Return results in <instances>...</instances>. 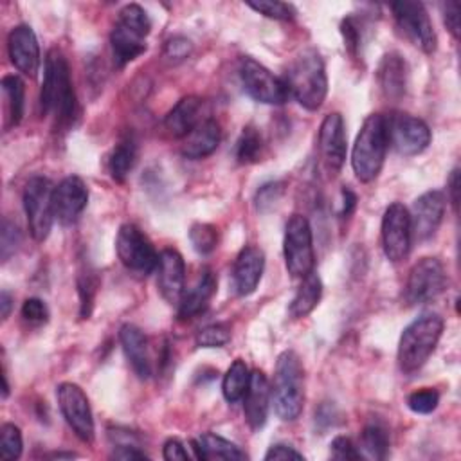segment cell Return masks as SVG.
I'll use <instances>...</instances> for the list:
<instances>
[{"label":"cell","instance_id":"37","mask_svg":"<svg viewBox=\"0 0 461 461\" xmlns=\"http://www.w3.org/2000/svg\"><path fill=\"white\" fill-rule=\"evenodd\" d=\"M23 450L22 430L14 423H4L0 429V454L4 459H18Z\"/></svg>","mask_w":461,"mask_h":461},{"label":"cell","instance_id":"44","mask_svg":"<svg viewBox=\"0 0 461 461\" xmlns=\"http://www.w3.org/2000/svg\"><path fill=\"white\" fill-rule=\"evenodd\" d=\"M330 454H331L333 459H339V461H357V459H362L360 450L346 436L333 438V441L330 443Z\"/></svg>","mask_w":461,"mask_h":461},{"label":"cell","instance_id":"42","mask_svg":"<svg viewBox=\"0 0 461 461\" xmlns=\"http://www.w3.org/2000/svg\"><path fill=\"white\" fill-rule=\"evenodd\" d=\"M283 191H285V184H283V182H268V184H263V185L258 189L256 198H254L256 209H258L259 212L270 211V209L279 202Z\"/></svg>","mask_w":461,"mask_h":461},{"label":"cell","instance_id":"25","mask_svg":"<svg viewBox=\"0 0 461 461\" xmlns=\"http://www.w3.org/2000/svg\"><path fill=\"white\" fill-rule=\"evenodd\" d=\"M110 45L115 65L124 67L146 52V36L117 20L110 32Z\"/></svg>","mask_w":461,"mask_h":461},{"label":"cell","instance_id":"1","mask_svg":"<svg viewBox=\"0 0 461 461\" xmlns=\"http://www.w3.org/2000/svg\"><path fill=\"white\" fill-rule=\"evenodd\" d=\"M40 106L41 113L52 117L56 126L61 128L70 126L76 117L77 103L70 79V68L67 58L58 49H50L45 56Z\"/></svg>","mask_w":461,"mask_h":461},{"label":"cell","instance_id":"47","mask_svg":"<svg viewBox=\"0 0 461 461\" xmlns=\"http://www.w3.org/2000/svg\"><path fill=\"white\" fill-rule=\"evenodd\" d=\"M22 317L31 324H43L49 319L47 304L38 297H29L22 304Z\"/></svg>","mask_w":461,"mask_h":461},{"label":"cell","instance_id":"5","mask_svg":"<svg viewBox=\"0 0 461 461\" xmlns=\"http://www.w3.org/2000/svg\"><path fill=\"white\" fill-rule=\"evenodd\" d=\"M443 333V319L438 313H423L400 335L398 366L403 373L418 371L436 349Z\"/></svg>","mask_w":461,"mask_h":461},{"label":"cell","instance_id":"3","mask_svg":"<svg viewBox=\"0 0 461 461\" xmlns=\"http://www.w3.org/2000/svg\"><path fill=\"white\" fill-rule=\"evenodd\" d=\"M270 403L283 421H295L304 405V367L294 349H285L276 362Z\"/></svg>","mask_w":461,"mask_h":461},{"label":"cell","instance_id":"4","mask_svg":"<svg viewBox=\"0 0 461 461\" xmlns=\"http://www.w3.org/2000/svg\"><path fill=\"white\" fill-rule=\"evenodd\" d=\"M387 148V119L382 113L367 115L351 149V167L360 182H371L380 175Z\"/></svg>","mask_w":461,"mask_h":461},{"label":"cell","instance_id":"7","mask_svg":"<svg viewBox=\"0 0 461 461\" xmlns=\"http://www.w3.org/2000/svg\"><path fill=\"white\" fill-rule=\"evenodd\" d=\"M54 185L45 176H32L23 187V211L29 232L36 241L47 240L54 221Z\"/></svg>","mask_w":461,"mask_h":461},{"label":"cell","instance_id":"52","mask_svg":"<svg viewBox=\"0 0 461 461\" xmlns=\"http://www.w3.org/2000/svg\"><path fill=\"white\" fill-rule=\"evenodd\" d=\"M115 459H148V454L144 450H140V447H115L113 454Z\"/></svg>","mask_w":461,"mask_h":461},{"label":"cell","instance_id":"32","mask_svg":"<svg viewBox=\"0 0 461 461\" xmlns=\"http://www.w3.org/2000/svg\"><path fill=\"white\" fill-rule=\"evenodd\" d=\"M135 162H137V144L131 137H126L113 148L108 158V171L113 180L124 182L128 173L133 169Z\"/></svg>","mask_w":461,"mask_h":461},{"label":"cell","instance_id":"43","mask_svg":"<svg viewBox=\"0 0 461 461\" xmlns=\"http://www.w3.org/2000/svg\"><path fill=\"white\" fill-rule=\"evenodd\" d=\"M20 245V230L18 227L9 221V220H4L2 223V238H0V256H2V261H7L18 249Z\"/></svg>","mask_w":461,"mask_h":461},{"label":"cell","instance_id":"17","mask_svg":"<svg viewBox=\"0 0 461 461\" xmlns=\"http://www.w3.org/2000/svg\"><path fill=\"white\" fill-rule=\"evenodd\" d=\"M447 209V196L443 191L432 189L420 194L414 203L411 214V229L412 236L418 240H429L439 229Z\"/></svg>","mask_w":461,"mask_h":461},{"label":"cell","instance_id":"2","mask_svg":"<svg viewBox=\"0 0 461 461\" xmlns=\"http://www.w3.org/2000/svg\"><path fill=\"white\" fill-rule=\"evenodd\" d=\"M285 83L288 94L304 110H319L328 94V76L321 54L312 47L303 49L288 65Z\"/></svg>","mask_w":461,"mask_h":461},{"label":"cell","instance_id":"8","mask_svg":"<svg viewBox=\"0 0 461 461\" xmlns=\"http://www.w3.org/2000/svg\"><path fill=\"white\" fill-rule=\"evenodd\" d=\"M115 252L121 263L137 276H148L157 268L158 254L149 238L135 223H122L119 227Z\"/></svg>","mask_w":461,"mask_h":461},{"label":"cell","instance_id":"10","mask_svg":"<svg viewBox=\"0 0 461 461\" xmlns=\"http://www.w3.org/2000/svg\"><path fill=\"white\" fill-rule=\"evenodd\" d=\"M447 283L443 263L438 258H421L409 270L403 297L409 304H423L441 295Z\"/></svg>","mask_w":461,"mask_h":461},{"label":"cell","instance_id":"9","mask_svg":"<svg viewBox=\"0 0 461 461\" xmlns=\"http://www.w3.org/2000/svg\"><path fill=\"white\" fill-rule=\"evenodd\" d=\"M240 79L243 90L258 103L283 104L290 97L285 79L277 77L250 56H243L240 59Z\"/></svg>","mask_w":461,"mask_h":461},{"label":"cell","instance_id":"39","mask_svg":"<svg viewBox=\"0 0 461 461\" xmlns=\"http://www.w3.org/2000/svg\"><path fill=\"white\" fill-rule=\"evenodd\" d=\"M117 20L130 25L131 29L142 32L144 36H148L151 31V20H149L148 13L139 4H126L124 7H121Z\"/></svg>","mask_w":461,"mask_h":461},{"label":"cell","instance_id":"13","mask_svg":"<svg viewBox=\"0 0 461 461\" xmlns=\"http://www.w3.org/2000/svg\"><path fill=\"white\" fill-rule=\"evenodd\" d=\"M393 16L402 32L425 54H432L438 47V38L432 27V22L420 2H394L391 4Z\"/></svg>","mask_w":461,"mask_h":461},{"label":"cell","instance_id":"50","mask_svg":"<svg viewBox=\"0 0 461 461\" xmlns=\"http://www.w3.org/2000/svg\"><path fill=\"white\" fill-rule=\"evenodd\" d=\"M162 457H164V459H167V461H176V459L185 461V459H189L191 456H189L187 448L184 447V443H182L180 439H176V438H169V439L164 443Z\"/></svg>","mask_w":461,"mask_h":461},{"label":"cell","instance_id":"54","mask_svg":"<svg viewBox=\"0 0 461 461\" xmlns=\"http://www.w3.org/2000/svg\"><path fill=\"white\" fill-rule=\"evenodd\" d=\"M11 308H13V295L7 290H2V294H0V315H2V321H5L9 317Z\"/></svg>","mask_w":461,"mask_h":461},{"label":"cell","instance_id":"28","mask_svg":"<svg viewBox=\"0 0 461 461\" xmlns=\"http://www.w3.org/2000/svg\"><path fill=\"white\" fill-rule=\"evenodd\" d=\"M189 445L196 459H230V461L247 459V454L236 443L214 432H203L196 439H191Z\"/></svg>","mask_w":461,"mask_h":461},{"label":"cell","instance_id":"49","mask_svg":"<svg viewBox=\"0 0 461 461\" xmlns=\"http://www.w3.org/2000/svg\"><path fill=\"white\" fill-rule=\"evenodd\" d=\"M267 461H281V459H304V456L295 450L294 447L286 445V443H276L272 445L267 454H265Z\"/></svg>","mask_w":461,"mask_h":461},{"label":"cell","instance_id":"26","mask_svg":"<svg viewBox=\"0 0 461 461\" xmlns=\"http://www.w3.org/2000/svg\"><path fill=\"white\" fill-rule=\"evenodd\" d=\"M378 85L384 95L391 101L403 97L407 88V65L398 52H389L382 58L376 70Z\"/></svg>","mask_w":461,"mask_h":461},{"label":"cell","instance_id":"19","mask_svg":"<svg viewBox=\"0 0 461 461\" xmlns=\"http://www.w3.org/2000/svg\"><path fill=\"white\" fill-rule=\"evenodd\" d=\"M157 286L164 301L178 304L185 285V263L180 252L175 249H164L157 261Z\"/></svg>","mask_w":461,"mask_h":461},{"label":"cell","instance_id":"30","mask_svg":"<svg viewBox=\"0 0 461 461\" xmlns=\"http://www.w3.org/2000/svg\"><path fill=\"white\" fill-rule=\"evenodd\" d=\"M249 382H250V369H249V366L245 364V360L236 358L229 366V369L225 371L223 380H221L223 398L229 403H236V402L243 400V396L247 393V387H249Z\"/></svg>","mask_w":461,"mask_h":461},{"label":"cell","instance_id":"46","mask_svg":"<svg viewBox=\"0 0 461 461\" xmlns=\"http://www.w3.org/2000/svg\"><path fill=\"white\" fill-rule=\"evenodd\" d=\"M193 52V43L185 36H171L164 45V56L169 61H182Z\"/></svg>","mask_w":461,"mask_h":461},{"label":"cell","instance_id":"14","mask_svg":"<svg viewBox=\"0 0 461 461\" xmlns=\"http://www.w3.org/2000/svg\"><path fill=\"white\" fill-rule=\"evenodd\" d=\"M387 133L389 144H393L394 149L405 157L420 155L429 148L432 139L427 122L409 113H398L387 119Z\"/></svg>","mask_w":461,"mask_h":461},{"label":"cell","instance_id":"34","mask_svg":"<svg viewBox=\"0 0 461 461\" xmlns=\"http://www.w3.org/2000/svg\"><path fill=\"white\" fill-rule=\"evenodd\" d=\"M261 148H263V140L261 135L256 128L247 126L243 128L238 142H236V158L241 164H252L259 160L261 155Z\"/></svg>","mask_w":461,"mask_h":461},{"label":"cell","instance_id":"12","mask_svg":"<svg viewBox=\"0 0 461 461\" xmlns=\"http://www.w3.org/2000/svg\"><path fill=\"white\" fill-rule=\"evenodd\" d=\"M412 243L411 214L409 209L393 202L382 216V249L389 261L398 263L409 256Z\"/></svg>","mask_w":461,"mask_h":461},{"label":"cell","instance_id":"51","mask_svg":"<svg viewBox=\"0 0 461 461\" xmlns=\"http://www.w3.org/2000/svg\"><path fill=\"white\" fill-rule=\"evenodd\" d=\"M447 191H448L447 198H450V203H452L454 211L457 212V205H459V169L457 167H454L450 173Z\"/></svg>","mask_w":461,"mask_h":461},{"label":"cell","instance_id":"22","mask_svg":"<svg viewBox=\"0 0 461 461\" xmlns=\"http://www.w3.org/2000/svg\"><path fill=\"white\" fill-rule=\"evenodd\" d=\"M119 340L135 375L142 380H148L153 375V362L149 355V342L144 331L135 324H122L119 330Z\"/></svg>","mask_w":461,"mask_h":461},{"label":"cell","instance_id":"16","mask_svg":"<svg viewBox=\"0 0 461 461\" xmlns=\"http://www.w3.org/2000/svg\"><path fill=\"white\" fill-rule=\"evenodd\" d=\"M9 59L18 72L29 77H36L41 65L40 43L31 25L20 23L11 29L7 36Z\"/></svg>","mask_w":461,"mask_h":461},{"label":"cell","instance_id":"55","mask_svg":"<svg viewBox=\"0 0 461 461\" xmlns=\"http://www.w3.org/2000/svg\"><path fill=\"white\" fill-rule=\"evenodd\" d=\"M2 380H4V389H2V396H4V398H7V394H9V384H7V375H5V371H4V375H2Z\"/></svg>","mask_w":461,"mask_h":461},{"label":"cell","instance_id":"6","mask_svg":"<svg viewBox=\"0 0 461 461\" xmlns=\"http://www.w3.org/2000/svg\"><path fill=\"white\" fill-rule=\"evenodd\" d=\"M283 256L286 270L294 277H304L315 267L313 234L303 214H292L285 225Z\"/></svg>","mask_w":461,"mask_h":461},{"label":"cell","instance_id":"21","mask_svg":"<svg viewBox=\"0 0 461 461\" xmlns=\"http://www.w3.org/2000/svg\"><path fill=\"white\" fill-rule=\"evenodd\" d=\"M265 270V254L259 247L254 245H247L240 250L236 261H234V268H232V281H234V288L238 292V295L245 297L250 295L263 276Z\"/></svg>","mask_w":461,"mask_h":461},{"label":"cell","instance_id":"23","mask_svg":"<svg viewBox=\"0 0 461 461\" xmlns=\"http://www.w3.org/2000/svg\"><path fill=\"white\" fill-rule=\"evenodd\" d=\"M216 276L212 274V270L205 268L198 281L182 294V299L178 303V319L180 321H189L194 319L196 315L203 313L205 308L209 306L212 295L216 294Z\"/></svg>","mask_w":461,"mask_h":461},{"label":"cell","instance_id":"27","mask_svg":"<svg viewBox=\"0 0 461 461\" xmlns=\"http://www.w3.org/2000/svg\"><path fill=\"white\" fill-rule=\"evenodd\" d=\"M202 99L196 95H185L182 97L164 117V128L178 139H184L198 122L203 119L202 113Z\"/></svg>","mask_w":461,"mask_h":461},{"label":"cell","instance_id":"41","mask_svg":"<svg viewBox=\"0 0 461 461\" xmlns=\"http://www.w3.org/2000/svg\"><path fill=\"white\" fill-rule=\"evenodd\" d=\"M439 403V393L432 387H423L407 396V407L416 414H430Z\"/></svg>","mask_w":461,"mask_h":461},{"label":"cell","instance_id":"20","mask_svg":"<svg viewBox=\"0 0 461 461\" xmlns=\"http://www.w3.org/2000/svg\"><path fill=\"white\" fill-rule=\"evenodd\" d=\"M270 384L263 371H250V382L243 396V414L252 430H259L268 418Z\"/></svg>","mask_w":461,"mask_h":461},{"label":"cell","instance_id":"35","mask_svg":"<svg viewBox=\"0 0 461 461\" xmlns=\"http://www.w3.org/2000/svg\"><path fill=\"white\" fill-rule=\"evenodd\" d=\"M97 290V276L90 267H85L77 276V294H79V315L88 319L92 313L94 295Z\"/></svg>","mask_w":461,"mask_h":461},{"label":"cell","instance_id":"11","mask_svg":"<svg viewBox=\"0 0 461 461\" xmlns=\"http://www.w3.org/2000/svg\"><path fill=\"white\" fill-rule=\"evenodd\" d=\"M56 398L59 411L72 429V432L85 443H92L95 436L94 416L90 409V402L85 391L72 382H63L56 387Z\"/></svg>","mask_w":461,"mask_h":461},{"label":"cell","instance_id":"24","mask_svg":"<svg viewBox=\"0 0 461 461\" xmlns=\"http://www.w3.org/2000/svg\"><path fill=\"white\" fill-rule=\"evenodd\" d=\"M220 140H221L220 124L214 119H203L184 137L182 155L191 160L205 158L216 151Z\"/></svg>","mask_w":461,"mask_h":461},{"label":"cell","instance_id":"29","mask_svg":"<svg viewBox=\"0 0 461 461\" xmlns=\"http://www.w3.org/2000/svg\"><path fill=\"white\" fill-rule=\"evenodd\" d=\"M301 279L303 281L290 303V315L294 319H303L308 313H312L322 297V281L315 270H312Z\"/></svg>","mask_w":461,"mask_h":461},{"label":"cell","instance_id":"36","mask_svg":"<svg viewBox=\"0 0 461 461\" xmlns=\"http://www.w3.org/2000/svg\"><path fill=\"white\" fill-rule=\"evenodd\" d=\"M189 241L198 254H209L218 245V230L211 223H194L189 229Z\"/></svg>","mask_w":461,"mask_h":461},{"label":"cell","instance_id":"48","mask_svg":"<svg viewBox=\"0 0 461 461\" xmlns=\"http://www.w3.org/2000/svg\"><path fill=\"white\" fill-rule=\"evenodd\" d=\"M443 9V22L447 25V29L450 31V34L457 40L459 38V4L457 2H445L441 5Z\"/></svg>","mask_w":461,"mask_h":461},{"label":"cell","instance_id":"15","mask_svg":"<svg viewBox=\"0 0 461 461\" xmlns=\"http://www.w3.org/2000/svg\"><path fill=\"white\" fill-rule=\"evenodd\" d=\"M319 153L330 175H337L346 160V126L339 112L328 113L319 128Z\"/></svg>","mask_w":461,"mask_h":461},{"label":"cell","instance_id":"31","mask_svg":"<svg viewBox=\"0 0 461 461\" xmlns=\"http://www.w3.org/2000/svg\"><path fill=\"white\" fill-rule=\"evenodd\" d=\"M2 92L5 97V108H7V126L20 124L23 117V106H25V85L23 81L14 76H4L2 77Z\"/></svg>","mask_w":461,"mask_h":461},{"label":"cell","instance_id":"40","mask_svg":"<svg viewBox=\"0 0 461 461\" xmlns=\"http://www.w3.org/2000/svg\"><path fill=\"white\" fill-rule=\"evenodd\" d=\"M247 5L256 13L272 20H292L295 16V7L286 2L259 0V2H247Z\"/></svg>","mask_w":461,"mask_h":461},{"label":"cell","instance_id":"53","mask_svg":"<svg viewBox=\"0 0 461 461\" xmlns=\"http://www.w3.org/2000/svg\"><path fill=\"white\" fill-rule=\"evenodd\" d=\"M355 207H357V194L351 189L344 187L342 189V211H340V214L344 218H348L355 211Z\"/></svg>","mask_w":461,"mask_h":461},{"label":"cell","instance_id":"18","mask_svg":"<svg viewBox=\"0 0 461 461\" xmlns=\"http://www.w3.org/2000/svg\"><path fill=\"white\" fill-rule=\"evenodd\" d=\"M52 202L54 216L58 218V221L63 225L74 223L85 211L88 202L86 184L76 175L65 176L58 185H54Z\"/></svg>","mask_w":461,"mask_h":461},{"label":"cell","instance_id":"56","mask_svg":"<svg viewBox=\"0 0 461 461\" xmlns=\"http://www.w3.org/2000/svg\"><path fill=\"white\" fill-rule=\"evenodd\" d=\"M52 457H76V454H72V452H56V454H52Z\"/></svg>","mask_w":461,"mask_h":461},{"label":"cell","instance_id":"45","mask_svg":"<svg viewBox=\"0 0 461 461\" xmlns=\"http://www.w3.org/2000/svg\"><path fill=\"white\" fill-rule=\"evenodd\" d=\"M340 32L344 38V45L348 47V50L357 56L360 50V41H362V31L358 22L353 16H348L342 20L340 23Z\"/></svg>","mask_w":461,"mask_h":461},{"label":"cell","instance_id":"38","mask_svg":"<svg viewBox=\"0 0 461 461\" xmlns=\"http://www.w3.org/2000/svg\"><path fill=\"white\" fill-rule=\"evenodd\" d=\"M196 346L198 348H223L229 340H230V330L227 324H209L205 328H202L196 333Z\"/></svg>","mask_w":461,"mask_h":461},{"label":"cell","instance_id":"33","mask_svg":"<svg viewBox=\"0 0 461 461\" xmlns=\"http://www.w3.org/2000/svg\"><path fill=\"white\" fill-rule=\"evenodd\" d=\"M358 450L362 457L385 459L389 452V434L380 423H369L360 432Z\"/></svg>","mask_w":461,"mask_h":461}]
</instances>
